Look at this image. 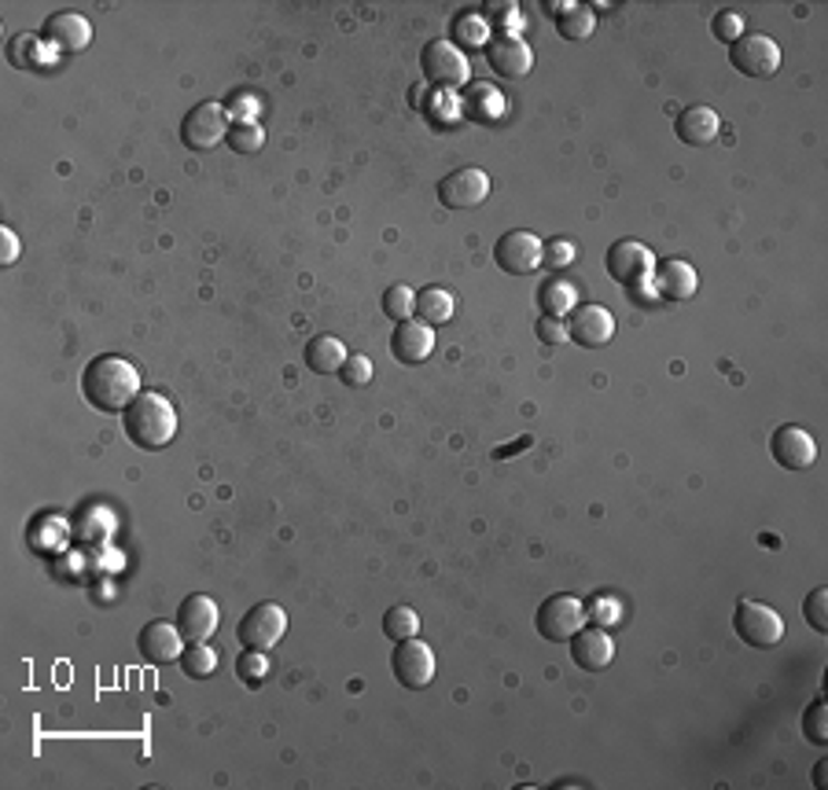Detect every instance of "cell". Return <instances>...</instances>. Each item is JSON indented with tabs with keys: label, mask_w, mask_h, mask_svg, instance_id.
<instances>
[{
	"label": "cell",
	"mask_w": 828,
	"mask_h": 790,
	"mask_svg": "<svg viewBox=\"0 0 828 790\" xmlns=\"http://www.w3.org/2000/svg\"><path fill=\"white\" fill-rule=\"evenodd\" d=\"M391 673L410 691L427 688V683L435 680V651H431L420 636L398 640V647H394V655H391Z\"/></svg>",
	"instance_id": "obj_9"
},
{
	"label": "cell",
	"mask_w": 828,
	"mask_h": 790,
	"mask_svg": "<svg viewBox=\"0 0 828 790\" xmlns=\"http://www.w3.org/2000/svg\"><path fill=\"white\" fill-rule=\"evenodd\" d=\"M556 16V33L564 41H586L593 38V30H597V16H593V8H582V4H553Z\"/></svg>",
	"instance_id": "obj_25"
},
{
	"label": "cell",
	"mask_w": 828,
	"mask_h": 790,
	"mask_svg": "<svg viewBox=\"0 0 828 790\" xmlns=\"http://www.w3.org/2000/svg\"><path fill=\"white\" fill-rule=\"evenodd\" d=\"M122 431H125V438L144 453L166 449L173 442V434H178V408L170 405V397L144 391L122 412Z\"/></svg>",
	"instance_id": "obj_2"
},
{
	"label": "cell",
	"mask_w": 828,
	"mask_h": 790,
	"mask_svg": "<svg viewBox=\"0 0 828 790\" xmlns=\"http://www.w3.org/2000/svg\"><path fill=\"white\" fill-rule=\"evenodd\" d=\"M699 287V276L689 262L681 257H667V262H656V273H652V291L667 302H689Z\"/></svg>",
	"instance_id": "obj_20"
},
{
	"label": "cell",
	"mask_w": 828,
	"mask_h": 790,
	"mask_svg": "<svg viewBox=\"0 0 828 790\" xmlns=\"http://www.w3.org/2000/svg\"><path fill=\"white\" fill-rule=\"evenodd\" d=\"M229 133V118H225V108L221 103H195V108L181 118V140L184 148L192 151H210L214 144H221Z\"/></svg>",
	"instance_id": "obj_11"
},
{
	"label": "cell",
	"mask_w": 828,
	"mask_h": 790,
	"mask_svg": "<svg viewBox=\"0 0 828 790\" xmlns=\"http://www.w3.org/2000/svg\"><path fill=\"white\" fill-rule=\"evenodd\" d=\"M486 22L479 11H461V16H453V27H450V44H457V49H486Z\"/></svg>",
	"instance_id": "obj_27"
},
{
	"label": "cell",
	"mask_w": 828,
	"mask_h": 790,
	"mask_svg": "<svg viewBox=\"0 0 828 790\" xmlns=\"http://www.w3.org/2000/svg\"><path fill=\"white\" fill-rule=\"evenodd\" d=\"M486 63L494 74L501 78H527L534 67V52L531 44L516 38V33H497V38L486 41Z\"/></svg>",
	"instance_id": "obj_17"
},
{
	"label": "cell",
	"mask_w": 828,
	"mask_h": 790,
	"mask_svg": "<svg viewBox=\"0 0 828 790\" xmlns=\"http://www.w3.org/2000/svg\"><path fill=\"white\" fill-rule=\"evenodd\" d=\"M534 302H538L542 316H559V321H567L570 310L578 305V291H575V283H570V280L553 273V276H545L538 283V291H534Z\"/></svg>",
	"instance_id": "obj_23"
},
{
	"label": "cell",
	"mask_w": 828,
	"mask_h": 790,
	"mask_svg": "<svg viewBox=\"0 0 828 790\" xmlns=\"http://www.w3.org/2000/svg\"><path fill=\"white\" fill-rule=\"evenodd\" d=\"M184 644H189V640H184L178 625H170V621H151V625H144V629H140V640H137L140 658H144V662H151V666H173V662H181Z\"/></svg>",
	"instance_id": "obj_18"
},
{
	"label": "cell",
	"mask_w": 828,
	"mask_h": 790,
	"mask_svg": "<svg viewBox=\"0 0 828 790\" xmlns=\"http://www.w3.org/2000/svg\"><path fill=\"white\" fill-rule=\"evenodd\" d=\"M604 265H608V276L615 283H623V287H629V291H640V287H648L652 273H656V254H652L640 240H619V243L608 246Z\"/></svg>",
	"instance_id": "obj_6"
},
{
	"label": "cell",
	"mask_w": 828,
	"mask_h": 790,
	"mask_svg": "<svg viewBox=\"0 0 828 790\" xmlns=\"http://www.w3.org/2000/svg\"><path fill=\"white\" fill-rule=\"evenodd\" d=\"M802 618L810 621L814 632H828V588H814L807 596V604H802Z\"/></svg>",
	"instance_id": "obj_37"
},
{
	"label": "cell",
	"mask_w": 828,
	"mask_h": 790,
	"mask_svg": "<svg viewBox=\"0 0 828 790\" xmlns=\"http://www.w3.org/2000/svg\"><path fill=\"white\" fill-rule=\"evenodd\" d=\"M733 629L748 647H777L785 640V621L769 604H759V599H740L737 610H733Z\"/></svg>",
	"instance_id": "obj_4"
},
{
	"label": "cell",
	"mask_w": 828,
	"mask_h": 790,
	"mask_svg": "<svg viewBox=\"0 0 828 790\" xmlns=\"http://www.w3.org/2000/svg\"><path fill=\"white\" fill-rule=\"evenodd\" d=\"M582 625H586V604H582L578 596L556 592L534 610V629L549 644H567Z\"/></svg>",
	"instance_id": "obj_3"
},
{
	"label": "cell",
	"mask_w": 828,
	"mask_h": 790,
	"mask_svg": "<svg viewBox=\"0 0 828 790\" xmlns=\"http://www.w3.org/2000/svg\"><path fill=\"white\" fill-rule=\"evenodd\" d=\"M567 644H570V662L586 669V673H600V669H608L615 662V640L600 625H582Z\"/></svg>",
	"instance_id": "obj_16"
},
{
	"label": "cell",
	"mask_w": 828,
	"mask_h": 790,
	"mask_svg": "<svg viewBox=\"0 0 828 790\" xmlns=\"http://www.w3.org/2000/svg\"><path fill=\"white\" fill-rule=\"evenodd\" d=\"M486 195H489V176L479 166L453 170L450 176L438 181V203L446 210H475L479 203H486Z\"/></svg>",
	"instance_id": "obj_12"
},
{
	"label": "cell",
	"mask_w": 828,
	"mask_h": 790,
	"mask_svg": "<svg viewBox=\"0 0 828 790\" xmlns=\"http://www.w3.org/2000/svg\"><path fill=\"white\" fill-rule=\"evenodd\" d=\"M284 632H287V615L280 604H254L236 625L240 644L254 647V651H270V647L280 644Z\"/></svg>",
	"instance_id": "obj_10"
},
{
	"label": "cell",
	"mask_w": 828,
	"mask_h": 790,
	"mask_svg": "<svg viewBox=\"0 0 828 790\" xmlns=\"http://www.w3.org/2000/svg\"><path fill=\"white\" fill-rule=\"evenodd\" d=\"M710 33L721 41V44H733L744 38V16L740 11H718L715 19H710Z\"/></svg>",
	"instance_id": "obj_39"
},
{
	"label": "cell",
	"mask_w": 828,
	"mask_h": 790,
	"mask_svg": "<svg viewBox=\"0 0 828 790\" xmlns=\"http://www.w3.org/2000/svg\"><path fill=\"white\" fill-rule=\"evenodd\" d=\"M236 673H240L243 683H248V688H259V683L270 677V658H265V651H254V647H248V651L240 655V662H236Z\"/></svg>",
	"instance_id": "obj_34"
},
{
	"label": "cell",
	"mask_w": 828,
	"mask_h": 790,
	"mask_svg": "<svg viewBox=\"0 0 828 790\" xmlns=\"http://www.w3.org/2000/svg\"><path fill=\"white\" fill-rule=\"evenodd\" d=\"M534 335H538L545 346H559V342H567V321H559V316H538Z\"/></svg>",
	"instance_id": "obj_41"
},
{
	"label": "cell",
	"mask_w": 828,
	"mask_h": 790,
	"mask_svg": "<svg viewBox=\"0 0 828 790\" xmlns=\"http://www.w3.org/2000/svg\"><path fill=\"white\" fill-rule=\"evenodd\" d=\"M825 769H828L825 761H818V764H814V787H825V783H828V780H825Z\"/></svg>",
	"instance_id": "obj_44"
},
{
	"label": "cell",
	"mask_w": 828,
	"mask_h": 790,
	"mask_svg": "<svg viewBox=\"0 0 828 790\" xmlns=\"http://www.w3.org/2000/svg\"><path fill=\"white\" fill-rule=\"evenodd\" d=\"M769 456L785 470H807L814 459H818V442H814L810 431L799 427V423H785V427H777L769 434Z\"/></svg>",
	"instance_id": "obj_15"
},
{
	"label": "cell",
	"mask_w": 828,
	"mask_h": 790,
	"mask_svg": "<svg viewBox=\"0 0 828 790\" xmlns=\"http://www.w3.org/2000/svg\"><path fill=\"white\" fill-rule=\"evenodd\" d=\"M615 338V316L604 305H575L567 316V342H578L582 350H600Z\"/></svg>",
	"instance_id": "obj_14"
},
{
	"label": "cell",
	"mask_w": 828,
	"mask_h": 790,
	"mask_svg": "<svg viewBox=\"0 0 828 790\" xmlns=\"http://www.w3.org/2000/svg\"><path fill=\"white\" fill-rule=\"evenodd\" d=\"M218 621H221V610L210 596L195 592V596H184L181 607H178V629L189 644L195 640H210V636L218 632Z\"/></svg>",
	"instance_id": "obj_19"
},
{
	"label": "cell",
	"mask_w": 828,
	"mask_h": 790,
	"mask_svg": "<svg viewBox=\"0 0 828 790\" xmlns=\"http://www.w3.org/2000/svg\"><path fill=\"white\" fill-rule=\"evenodd\" d=\"M674 133H678L681 144L707 148V144H715L721 133V118L710 111L707 103H689V108L678 114V122H674Z\"/></svg>",
	"instance_id": "obj_22"
},
{
	"label": "cell",
	"mask_w": 828,
	"mask_h": 790,
	"mask_svg": "<svg viewBox=\"0 0 828 790\" xmlns=\"http://www.w3.org/2000/svg\"><path fill=\"white\" fill-rule=\"evenodd\" d=\"M38 38H33V33H16V38H11V44H8V63L11 67H16V70H33V67H38L41 63V59H38Z\"/></svg>",
	"instance_id": "obj_33"
},
{
	"label": "cell",
	"mask_w": 828,
	"mask_h": 790,
	"mask_svg": "<svg viewBox=\"0 0 828 790\" xmlns=\"http://www.w3.org/2000/svg\"><path fill=\"white\" fill-rule=\"evenodd\" d=\"M542 257H545V243L534 232L516 229V232H505L494 243V262L501 273H508V276H534L542 269Z\"/></svg>",
	"instance_id": "obj_7"
},
{
	"label": "cell",
	"mask_w": 828,
	"mask_h": 790,
	"mask_svg": "<svg viewBox=\"0 0 828 790\" xmlns=\"http://www.w3.org/2000/svg\"><path fill=\"white\" fill-rule=\"evenodd\" d=\"M383 632H387V640H413V636H420V615L413 607H391L387 615H383Z\"/></svg>",
	"instance_id": "obj_30"
},
{
	"label": "cell",
	"mask_w": 828,
	"mask_h": 790,
	"mask_svg": "<svg viewBox=\"0 0 828 790\" xmlns=\"http://www.w3.org/2000/svg\"><path fill=\"white\" fill-rule=\"evenodd\" d=\"M489 19H497V16H516V4H497V0H489V4L483 8Z\"/></svg>",
	"instance_id": "obj_43"
},
{
	"label": "cell",
	"mask_w": 828,
	"mask_h": 790,
	"mask_svg": "<svg viewBox=\"0 0 828 790\" xmlns=\"http://www.w3.org/2000/svg\"><path fill=\"white\" fill-rule=\"evenodd\" d=\"M464 111L483 118V122H494V118L505 111V100H501L489 85H475V89H468V97H464Z\"/></svg>",
	"instance_id": "obj_31"
},
{
	"label": "cell",
	"mask_w": 828,
	"mask_h": 790,
	"mask_svg": "<svg viewBox=\"0 0 828 790\" xmlns=\"http://www.w3.org/2000/svg\"><path fill=\"white\" fill-rule=\"evenodd\" d=\"M619 615H623V604L615 596H597V599H589V607H586V618L593 625H600V629H612V625L619 621Z\"/></svg>",
	"instance_id": "obj_38"
},
{
	"label": "cell",
	"mask_w": 828,
	"mask_h": 790,
	"mask_svg": "<svg viewBox=\"0 0 828 790\" xmlns=\"http://www.w3.org/2000/svg\"><path fill=\"white\" fill-rule=\"evenodd\" d=\"M802 736H807L814 747H828V706L825 699H814L802 713Z\"/></svg>",
	"instance_id": "obj_32"
},
{
	"label": "cell",
	"mask_w": 828,
	"mask_h": 790,
	"mask_svg": "<svg viewBox=\"0 0 828 790\" xmlns=\"http://www.w3.org/2000/svg\"><path fill=\"white\" fill-rule=\"evenodd\" d=\"M431 350H435V332H431V324L416 321V316H410V321H402L398 327H394L391 335V353L398 364H420L431 357Z\"/></svg>",
	"instance_id": "obj_21"
},
{
	"label": "cell",
	"mask_w": 828,
	"mask_h": 790,
	"mask_svg": "<svg viewBox=\"0 0 828 790\" xmlns=\"http://www.w3.org/2000/svg\"><path fill=\"white\" fill-rule=\"evenodd\" d=\"M181 669L189 673L192 680H206V677H214V669H218V651L210 647L206 640H195V644H189L181 651Z\"/></svg>",
	"instance_id": "obj_28"
},
{
	"label": "cell",
	"mask_w": 828,
	"mask_h": 790,
	"mask_svg": "<svg viewBox=\"0 0 828 790\" xmlns=\"http://www.w3.org/2000/svg\"><path fill=\"white\" fill-rule=\"evenodd\" d=\"M225 144L236 151V155H254V151H262L265 144V133L259 122H248V118H236V122L229 125L225 133Z\"/></svg>",
	"instance_id": "obj_29"
},
{
	"label": "cell",
	"mask_w": 828,
	"mask_h": 790,
	"mask_svg": "<svg viewBox=\"0 0 828 790\" xmlns=\"http://www.w3.org/2000/svg\"><path fill=\"white\" fill-rule=\"evenodd\" d=\"M570 262H575V243H570V240H553V243H545L542 265H549L553 273H559V269H567Z\"/></svg>",
	"instance_id": "obj_40"
},
{
	"label": "cell",
	"mask_w": 828,
	"mask_h": 790,
	"mask_svg": "<svg viewBox=\"0 0 828 790\" xmlns=\"http://www.w3.org/2000/svg\"><path fill=\"white\" fill-rule=\"evenodd\" d=\"M137 394H140V372L125 357L103 353V357H92L85 364V372H81V397L97 412L122 416L133 405Z\"/></svg>",
	"instance_id": "obj_1"
},
{
	"label": "cell",
	"mask_w": 828,
	"mask_h": 790,
	"mask_svg": "<svg viewBox=\"0 0 828 790\" xmlns=\"http://www.w3.org/2000/svg\"><path fill=\"white\" fill-rule=\"evenodd\" d=\"M729 63L744 78H774L780 70V44L766 33H744L729 44Z\"/></svg>",
	"instance_id": "obj_8"
},
{
	"label": "cell",
	"mask_w": 828,
	"mask_h": 790,
	"mask_svg": "<svg viewBox=\"0 0 828 790\" xmlns=\"http://www.w3.org/2000/svg\"><path fill=\"white\" fill-rule=\"evenodd\" d=\"M335 375H340L350 391H357V386H368V379H372V361L365 357V353H350V357L343 361V368Z\"/></svg>",
	"instance_id": "obj_36"
},
{
	"label": "cell",
	"mask_w": 828,
	"mask_h": 790,
	"mask_svg": "<svg viewBox=\"0 0 828 790\" xmlns=\"http://www.w3.org/2000/svg\"><path fill=\"white\" fill-rule=\"evenodd\" d=\"M413 316L424 324H446L453 316V294L446 287H420L413 298Z\"/></svg>",
	"instance_id": "obj_26"
},
{
	"label": "cell",
	"mask_w": 828,
	"mask_h": 790,
	"mask_svg": "<svg viewBox=\"0 0 828 790\" xmlns=\"http://www.w3.org/2000/svg\"><path fill=\"white\" fill-rule=\"evenodd\" d=\"M346 357H350V353H346V346L335 335H313L306 342V353H302L306 368L317 372V375H335V372L343 368Z\"/></svg>",
	"instance_id": "obj_24"
},
{
	"label": "cell",
	"mask_w": 828,
	"mask_h": 790,
	"mask_svg": "<svg viewBox=\"0 0 828 790\" xmlns=\"http://www.w3.org/2000/svg\"><path fill=\"white\" fill-rule=\"evenodd\" d=\"M41 41L63 55H78L92 44V22L81 11H52L41 27Z\"/></svg>",
	"instance_id": "obj_13"
},
{
	"label": "cell",
	"mask_w": 828,
	"mask_h": 790,
	"mask_svg": "<svg viewBox=\"0 0 828 790\" xmlns=\"http://www.w3.org/2000/svg\"><path fill=\"white\" fill-rule=\"evenodd\" d=\"M420 70H424V78L435 89H461V85H468V78H472L468 55H464L457 44H450L446 38L424 44V52H420Z\"/></svg>",
	"instance_id": "obj_5"
},
{
	"label": "cell",
	"mask_w": 828,
	"mask_h": 790,
	"mask_svg": "<svg viewBox=\"0 0 828 790\" xmlns=\"http://www.w3.org/2000/svg\"><path fill=\"white\" fill-rule=\"evenodd\" d=\"M16 257H19V235L4 225V229H0V262L16 265Z\"/></svg>",
	"instance_id": "obj_42"
},
{
	"label": "cell",
	"mask_w": 828,
	"mask_h": 790,
	"mask_svg": "<svg viewBox=\"0 0 828 790\" xmlns=\"http://www.w3.org/2000/svg\"><path fill=\"white\" fill-rule=\"evenodd\" d=\"M413 298H416V294L405 287V283H394V287L383 291V310H387V316L394 324H402V321H410V316H413Z\"/></svg>",
	"instance_id": "obj_35"
}]
</instances>
